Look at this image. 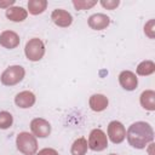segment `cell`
<instances>
[{"label": "cell", "mask_w": 155, "mask_h": 155, "mask_svg": "<svg viewBox=\"0 0 155 155\" xmlns=\"http://www.w3.org/2000/svg\"><path fill=\"white\" fill-rule=\"evenodd\" d=\"M126 138H127L128 144L132 148L144 149L148 147L149 143L153 142L154 131H153V127L148 122L137 121L128 127L126 132Z\"/></svg>", "instance_id": "6da1fadb"}, {"label": "cell", "mask_w": 155, "mask_h": 155, "mask_svg": "<svg viewBox=\"0 0 155 155\" xmlns=\"http://www.w3.org/2000/svg\"><path fill=\"white\" fill-rule=\"evenodd\" d=\"M16 145L19 153L24 155H35L38 151L36 137L29 132H21L16 138Z\"/></svg>", "instance_id": "7a4b0ae2"}, {"label": "cell", "mask_w": 155, "mask_h": 155, "mask_svg": "<svg viewBox=\"0 0 155 155\" xmlns=\"http://www.w3.org/2000/svg\"><path fill=\"white\" fill-rule=\"evenodd\" d=\"M24 75H25V70L23 67L11 65L2 71L0 76V81L5 86H15L24 79Z\"/></svg>", "instance_id": "3957f363"}, {"label": "cell", "mask_w": 155, "mask_h": 155, "mask_svg": "<svg viewBox=\"0 0 155 155\" xmlns=\"http://www.w3.org/2000/svg\"><path fill=\"white\" fill-rule=\"evenodd\" d=\"M24 53L25 57L31 62L40 61L45 54V45L42 40L39 38H33L29 41H27L24 47Z\"/></svg>", "instance_id": "277c9868"}, {"label": "cell", "mask_w": 155, "mask_h": 155, "mask_svg": "<svg viewBox=\"0 0 155 155\" xmlns=\"http://www.w3.org/2000/svg\"><path fill=\"white\" fill-rule=\"evenodd\" d=\"M88 148L93 151H102L108 147V137L101 128H94L88 136Z\"/></svg>", "instance_id": "5b68a950"}, {"label": "cell", "mask_w": 155, "mask_h": 155, "mask_svg": "<svg viewBox=\"0 0 155 155\" xmlns=\"http://www.w3.org/2000/svg\"><path fill=\"white\" fill-rule=\"evenodd\" d=\"M30 131L36 138H46L51 133V124L42 117H35L30 121Z\"/></svg>", "instance_id": "8992f818"}, {"label": "cell", "mask_w": 155, "mask_h": 155, "mask_svg": "<svg viewBox=\"0 0 155 155\" xmlns=\"http://www.w3.org/2000/svg\"><path fill=\"white\" fill-rule=\"evenodd\" d=\"M108 138L114 144H120L126 138V128L120 121H111L108 125Z\"/></svg>", "instance_id": "52a82bcc"}, {"label": "cell", "mask_w": 155, "mask_h": 155, "mask_svg": "<svg viewBox=\"0 0 155 155\" xmlns=\"http://www.w3.org/2000/svg\"><path fill=\"white\" fill-rule=\"evenodd\" d=\"M51 19L53 21V23L61 28H67L73 23V16L63 10V8H56L52 11L51 13Z\"/></svg>", "instance_id": "ba28073f"}, {"label": "cell", "mask_w": 155, "mask_h": 155, "mask_svg": "<svg viewBox=\"0 0 155 155\" xmlns=\"http://www.w3.org/2000/svg\"><path fill=\"white\" fill-rule=\"evenodd\" d=\"M119 84L126 91H133L138 86V79L134 73L130 70H124L119 75Z\"/></svg>", "instance_id": "9c48e42d"}, {"label": "cell", "mask_w": 155, "mask_h": 155, "mask_svg": "<svg viewBox=\"0 0 155 155\" xmlns=\"http://www.w3.org/2000/svg\"><path fill=\"white\" fill-rule=\"evenodd\" d=\"M19 35L13 30H4L0 34V45L5 48H16L19 45Z\"/></svg>", "instance_id": "30bf717a"}, {"label": "cell", "mask_w": 155, "mask_h": 155, "mask_svg": "<svg viewBox=\"0 0 155 155\" xmlns=\"http://www.w3.org/2000/svg\"><path fill=\"white\" fill-rule=\"evenodd\" d=\"M35 101H36V97L31 91H22L19 93H17L15 97L16 105L22 109L31 108L35 104Z\"/></svg>", "instance_id": "8fae6325"}, {"label": "cell", "mask_w": 155, "mask_h": 155, "mask_svg": "<svg viewBox=\"0 0 155 155\" xmlns=\"http://www.w3.org/2000/svg\"><path fill=\"white\" fill-rule=\"evenodd\" d=\"M87 23L88 27L93 30H103L109 25L110 18L104 13H94L88 17Z\"/></svg>", "instance_id": "7c38bea8"}, {"label": "cell", "mask_w": 155, "mask_h": 155, "mask_svg": "<svg viewBox=\"0 0 155 155\" xmlns=\"http://www.w3.org/2000/svg\"><path fill=\"white\" fill-rule=\"evenodd\" d=\"M88 104H90V108L93 110V111H103L107 109L108 104H109V101H108V97L102 94V93H96V94H92L90 97V101H88Z\"/></svg>", "instance_id": "4fadbf2b"}, {"label": "cell", "mask_w": 155, "mask_h": 155, "mask_svg": "<svg viewBox=\"0 0 155 155\" xmlns=\"http://www.w3.org/2000/svg\"><path fill=\"white\" fill-rule=\"evenodd\" d=\"M139 102L140 105L149 111H154L155 110V92L153 90H145L140 93L139 97Z\"/></svg>", "instance_id": "5bb4252c"}, {"label": "cell", "mask_w": 155, "mask_h": 155, "mask_svg": "<svg viewBox=\"0 0 155 155\" xmlns=\"http://www.w3.org/2000/svg\"><path fill=\"white\" fill-rule=\"evenodd\" d=\"M28 16V11L21 6H12L6 10V17L12 22H23Z\"/></svg>", "instance_id": "9a60e30c"}, {"label": "cell", "mask_w": 155, "mask_h": 155, "mask_svg": "<svg viewBox=\"0 0 155 155\" xmlns=\"http://www.w3.org/2000/svg\"><path fill=\"white\" fill-rule=\"evenodd\" d=\"M87 149H88V144H87L86 138L80 137V138L75 139L74 143L71 144L70 154L71 155H86Z\"/></svg>", "instance_id": "2e32d148"}, {"label": "cell", "mask_w": 155, "mask_h": 155, "mask_svg": "<svg viewBox=\"0 0 155 155\" xmlns=\"http://www.w3.org/2000/svg\"><path fill=\"white\" fill-rule=\"evenodd\" d=\"M47 7L46 0H29L28 1V11L30 15H40L42 13Z\"/></svg>", "instance_id": "e0dca14e"}, {"label": "cell", "mask_w": 155, "mask_h": 155, "mask_svg": "<svg viewBox=\"0 0 155 155\" xmlns=\"http://www.w3.org/2000/svg\"><path fill=\"white\" fill-rule=\"evenodd\" d=\"M137 74L140 76H148L151 75L155 71V63L153 61H143L137 65L136 69Z\"/></svg>", "instance_id": "ac0fdd59"}, {"label": "cell", "mask_w": 155, "mask_h": 155, "mask_svg": "<svg viewBox=\"0 0 155 155\" xmlns=\"http://www.w3.org/2000/svg\"><path fill=\"white\" fill-rule=\"evenodd\" d=\"M13 124V116L8 111H0V128L7 130Z\"/></svg>", "instance_id": "d6986e66"}, {"label": "cell", "mask_w": 155, "mask_h": 155, "mask_svg": "<svg viewBox=\"0 0 155 155\" xmlns=\"http://www.w3.org/2000/svg\"><path fill=\"white\" fill-rule=\"evenodd\" d=\"M97 4V1L96 0H74L73 1V5H74V7L76 8V10H88V8H91V7H93L94 5Z\"/></svg>", "instance_id": "ffe728a7"}, {"label": "cell", "mask_w": 155, "mask_h": 155, "mask_svg": "<svg viewBox=\"0 0 155 155\" xmlns=\"http://www.w3.org/2000/svg\"><path fill=\"white\" fill-rule=\"evenodd\" d=\"M144 33L148 38L150 39H154L155 36V21L154 19H150L148 23H145L144 25Z\"/></svg>", "instance_id": "44dd1931"}, {"label": "cell", "mask_w": 155, "mask_h": 155, "mask_svg": "<svg viewBox=\"0 0 155 155\" xmlns=\"http://www.w3.org/2000/svg\"><path fill=\"white\" fill-rule=\"evenodd\" d=\"M101 5L107 10H115L120 5V1L119 0H102Z\"/></svg>", "instance_id": "7402d4cb"}, {"label": "cell", "mask_w": 155, "mask_h": 155, "mask_svg": "<svg viewBox=\"0 0 155 155\" xmlns=\"http://www.w3.org/2000/svg\"><path fill=\"white\" fill-rule=\"evenodd\" d=\"M36 155H59V154L53 148H44V149L39 150V153Z\"/></svg>", "instance_id": "603a6c76"}, {"label": "cell", "mask_w": 155, "mask_h": 155, "mask_svg": "<svg viewBox=\"0 0 155 155\" xmlns=\"http://www.w3.org/2000/svg\"><path fill=\"white\" fill-rule=\"evenodd\" d=\"M15 4V0H6V1H0V7L2 8H10L12 7V5Z\"/></svg>", "instance_id": "cb8c5ba5"}, {"label": "cell", "mask_w": 155, "mask_h": 155, "mask_svg": "<svg viewBox=\"0 0 155 155\" xmlns=\"http://www.w3.org/2000/svg\"><path fill=\"white\" fill-rule=\"evenodd\" d=\"M109 155H117V154H109Z\"/></svg>", "instance_id": "d4e9b609"}]
</instances>
